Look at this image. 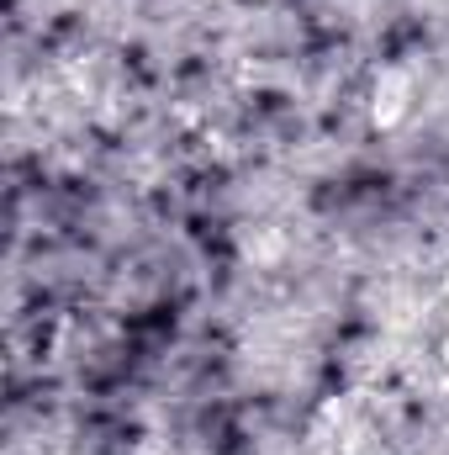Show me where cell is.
<instances>
[{
    "label": "cell",
    "instance_id": "6da1fadb",
    "mask_svg": "<svg viewBox=\"0 0 449 455\" xmlns=\"http://www.w3.org/2000/svg\"><path fill=\"white\" fill-rule=\"evenodd\" d=\"M413 96H418L413 69H397V64L381 69L375 85H370V116H375V127H402L413 116Z\"/></svg>",
    "mask_w": 449,
    "mask_h": 455
}]
</instances>
